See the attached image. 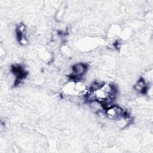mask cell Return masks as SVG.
<instances>
[{"mask_svg": "<svg viewBox=\"0 0 153 153\" xmlns=\"http://www.w3.org/2000/svg\"><path fill=\"white\" fill-rule=\"evenodd\" d=\"M104 111L105 114L108 117V118L115 120L122 117L126 112V111L120 106L116 105H113L111 107L105 109Z\"/></svg>", "mask_w": 153, "mask_h": 153, "instance_id": "obj_1", "label": "cell"}, {"mask_svg": "<svg viewBox=\"0 0 153 153\" xmlns=\"http://www.w3.org/2000/svg\"><path fill=\"white\" fill-rule=\"evenodd\" d=\"M87 65L83 63H78L72 67V72L71 74L72 78L78 79L82 76L87 71Z\"/></svg>", "mask_w": 153, "mask_h": 153, "instance_id": "obj_2", "label": "cell"}, {"mask_svg": "<svg viewBox=\"0 0 153 153\" xmlns=\"http://www.w3.org/2000/svg\"><path fill=\"white\" fill-rule=\"evenodd\" d=\"M134 89L138 93H145L148 90L146 81L143 78H140L134 85Z\"/></svg>", "mask_w": 153, "mask_h": 153, "instance_id": "obj_3", "label": "cell"}]
</instances>
